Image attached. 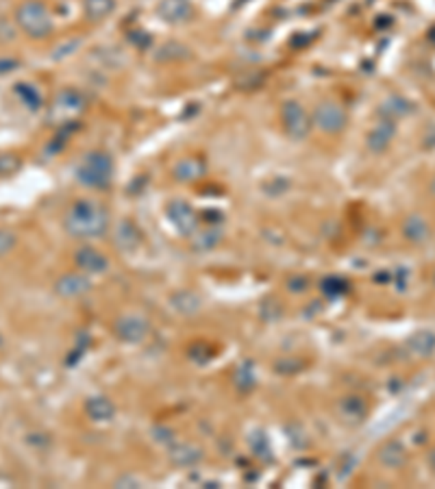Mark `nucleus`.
I'll use <instances>...</instances> for the list:
<instances>
[{
    "label": "nucleus",
    "mask_w": 435,
    "mask_h": 489,
    "mask_svg": "<svg viewBox=\"0 0 435 489\" xmlns=\"http://www.w3.org/2000/svg\"><path fill=\"white\" fill-rule=\"evenodd\" d=\"M109 228V213L103 205L81 198L66 213V231L77 240L103 237Z\"/></svg>",
    "instance_id": "obj_1"
},
{
    "label": "nucleus",
    "mask_w": 435,
    "mask_h": 489,
    "mask_svg": "<svg viewBox=\"0 0 435 489\" xmlns=\"http://www.w3.org/2000/svg\"><path fill=\"white\" fill-rule=\"evenodd\" d=\"M13 20L16 26L30 40H44L55 28L52 16L42 0H22L13 13Z\"/></svg>",
    "instance_id": "obj_2"
},
{
    "label": "nucleus",
    "mask_w": 435,
    "mask_h": 489,
    "mask_svg": "<svg viewBox=\"0 0 435 489\" xmlns=\"http://www.w3.org/2000/svg\"><path fill=\"white\" fill-rule=\"evenodd\" d=\"M79 179L89 187H103L111 179V159L103 152H91L83 159Z\"/></svg>",
    "instance_id": "obj_3"
},
{
    "label": "nucleus",
    "mask_w": 435,
    "mask_h": 489,
    "mask_svg": "<svg viewBox=\"0 0 435 489\" xmlns=\"http://www.w3.org/2000/svg\"><path fill=\"white\" fill-rule=\"evenodd\" d=\"M115 335L122 342H129V344H137L142 339H146V335L150 333V324L144 315L140 313H127V315H120L115 320L113 326Z\"/></svg>",
    "instance_id": "obj_4"
},
{
    "label": "nucleus",
    "mask_w": 435,
    "mask_h": 489,
    "mask_svg": "<svg viewBox=\"0 0 435 489\" xmlns=\"http://www.w3.org/2000/svg\"><path fill=\"white\" fill-rule=\"evenodd\" d=\"M55 291H57V296L66 298V300L83 298L91 291V281L83 272H70V274H64L57 279Z\"/></svg>",
    "instance_id": "obj_5"
},
{
    "label": "nucleus",
    "mask_w": 435,
    "mask_h": 489,
    "mask_svg": "<svg viewBox=\"0 0 435 489\" xmlns=\"http://www.w3.org/2000/svg\"><path fill=\"white\" fill-rule=\"evenodd\" d=\"M74 264L83 274H103L109 268V259L94 246H81L74 252Z\"/></svg>",
    "instance_id": "obj_6"
},
{
    "label": "nucleus",
    "mask_w": 435,
    "mask_h": 489,
    "mask_svg": "<svg viewBox=\"0 0 435 489\" xmlns=\"http://www.w3.org/2000/svg\"><path fill=\"white\" fill-rule=\"evenodd\" d=\"M318 128H322L324 133H337L346 124V113L337 103H320L314 116Z\"/></svg>",
    "instance_id": "obj_7"
},
{
    "label": "nucleus",
    "mask_w": 435,
    "mask_h": 489,
    "mask_svg": "<svg viewBox=\"0 0 435 489\" xmlns=\"http://www.w3.org/2000/svg\"><path fill=\"white\" fill-rule=\"evenodd\" d=\"M377 456H379V463H381L383 468H390V470H400V468H405V466H407V459H409L405 446H402L400 442H396V439L385 442V444L379 448Z\"/></svg>",
    "instance_id": "obj_8"
},
{
    "label": "nucleus",
    "mask_w": 435,
    "mask_h": 489,
    "mask_svg": "<svg viewBox=\"0 0 435 489\" xmlns=\"http://www.w3.org/2000/svg\"><path fill=\"white\" fill-rule=\"evenodd\" d=\"M283 120H286V130L292 137H303L307 135L309 130V122H307V113L303 111V107L298 103H288L283 107Z\"/></svg>",
    "instance_id": "obj_9"
},
{
    "label": "nucleus",
    "mask_w": 435,
    "mask_h": 489,
    "mask_svg": "<svg viewBox=\"0 0 435 489\" xmlns=\"http://www.w3.org/2000/svg\"><path fill=\"white\" fill-rule=\"evenodd\" d=\"M85 411L94 422H109L115 415V405L105 396H94L85 403Z\"/></svg>",
    "instance_id": "obj_10"
},
{
    "label": "nucleus",
    "mask_w": 435,
    "mask_h": 489,
    "mask_svg": "<svg viewBox=\"0 0 435 489\" xmlns=\"http://www.w3.org/2000/svg\"><path fill=\"white\" fill-rule=\"evenodd\" d=\"M407 346L416 356H431L435 352V333L433 331H416L407 339Z\"/></svg>",
    "instance_id": "obj_11"
},
{
    "label": "nucleus",
    "mask_w": 435,
    "mask_h": 489,
    "mask_svg": "<svg viewBox=\"0 0 435 489\" xmlns=\"http://www.w3.org/2000/svg\"><path fill=\"white\" fill-rule=\"evenodd\" d=\"M170 459H172L176 466L188 468V466H194V463H198V461L203 459V450H198V448L192 446V444H179L176 448H172Z\"/></svg>",
    "instance_id": "obj_12"
},
{
    "label": "nucleus",
    "mask_w": 435,
    "mask_h": 489,
    "mask_svg": "<svg viewBox=\"0 0 435 489\" xmlns=\"http://www.w3.org/2000/svg\"><path fill=\"white\" fill-rule=\"evenodd\" d=\"M402 233H405V237L414 244H422L429 240L431 235V228H429V222H424L420 215H412L405 226H402Z\"/></svg>",
    "instance_id": "obj_13"
},
{
    "label": "nucleus",
    "mask_w": 435,
    "mask_h": 489,
    "mask_svg": "<svg viewBox=\"0 0 435 489\" xmlns=\"http://www.w3.org/2000/svg\"><path fill=\"white\" fill-rule=\"evenodd\" d=\"M392 135H394V126L390 124V122H383V124H379L375 130H372V135H370V148L375 150V152H383L388 146H390V142H392Z\"/></svg>",
    "instance_id": "obj_14"
},
{
    "label": "nucleus",
    "mask_w": 435,
    "mask_h": 489,
    "mask_svg": "<svg viewBox=\"0 0 435 489\" xmlns=\"http://www.w3.org/2000/svg\"><path fill=\"white\" fill-rule=\"evenodd\" d=\"M162 11L168 20H185L192 13V7L188 0H164Z\"/></svg>",
    "instance_id": "obj_15"
},
{
    "label": "nucleus",
    "mask_w": 435,
    "mask_h": 489,
    "mask_svg": "<svg viewBox=\"0 0 435 489\" xmlns=\"http://www.w3.org/2000/svg\"><path fill=\"white\" fill-rule=\"evenodd\" d=\"M113 0H85V13L89 20H103L113 11Z\"/></svg>",
    "instance_id": "obj_16"
},
{
    "label": "nucleus",
    "mask_w": 435,
    "mask_h": 489,
    "mask_svg": "<svg viewBox=\"0 0 435 489\" xmlns=\"http://www.w3.org/2000/svg\"><path fill=\"white\" fill-rule=\"evenodd\" d=\"M339 407H341V413H344V417H351V420H357V422L363 420V415L368 413V405L359 396L344 398Z\"/></svg>",
    "instance_id": "obj_17"
},
{
    "label": "nucleus",
    "mask_w": 435,
    "mask_h": 489,
    "mask_svg": "<svg viewBox=\"0 0 435 489\" xmlns=\"http://www.w3.org/2000/svg\"><path fill=\"white\" fill-rule=\"evenodd\" d=\"M16 94L22 98V103H26V107H30V109H40V105H42V98H40V91L33 87V85H24V83H20V85H16Z\"/></svg>",
    "instance_id": "obj_18"
},
{
    "label": "nucleus",
    "mask_w": 435,
    "mask_h": 489,
    "mask_svg": "<svg viewBox=\"0 0 435 489\" xmlns=\"http://www.w3.org/2000/svg\"><path fill=\"white\" fill-rule=\"evenodd\" d=\"M20 166H22V161H20L18 154H13V152L0 154V176H9V174L18 172Z\"/></svg>",
    "instance_id": "obj_19"
},
{
    "label": "nucleus",
    "mask_w": 435,
    "mask_h": 489,
    "mask_svg": "<svg viewBox=\"0 0 435 489\" xmlns=\"http://www.w3.org/2000/svg\"><path fill=\"white\" fill-rule=\"evenodd\" d=\"M16 244L18 237L11 231H7V228H0V257H7L16 248Z\"/></svg>",
    "instance_id": "obj_20"
},
{
    "label": "nucleus",
    "mask_w": 435,
    "mask_h": 489,
    "mask_svg": "<svg viewBox=\"0 0 435 489\" xmlns=\"http://www.w3.org/2000/svg\"><path fill=\"white\" fill-rule=\"evenodd\" d=\"M18 65H20V61L13 57H0V77L7 74V72H13Z\"/></svg>",
    "instance_id": "obj_21"
},
{
    "label": "nucleus",
    "mask_w": 435,
    "mask_h": 489,
    "mask_svg": "<svg viewBox=\"0 0 435 489\" xmlns=\"http://www.w3.org/2000/svg\"><path fill=\"white\" fill-rule=\"evenodd\" d=\"M426 461H429V466H431V470L435 472V448L429 452V456H426Z\"/></svg>",
    "instance_id": "obj_22"
},
{
    "label": "nucleus",
    "mask_w": 435,
    "mask_h": 489,
    "mask_svg": "<svg viewBox=\"0 0 435 489\" xmlns=\"http://www.w3.org/2000/svg\"><path fill=\"white\" fill-rule=\"evenodd\" d=\"M431 191H433V196H435V179H433V183H431Z\"/></svg>",
    "instance_id": "obj_23"
},
{
    "label": "nucleus",
    "mask_w": 435,
    "mask_h": 489,
    "mask_svg": "<svg viewBox=\"0 0 435 489\" xmlns=\"http://www.w3.org/2000/svg\"><path fill=\"white\" fill-rule=\"evenodd\" d=\"M3 344H5V337H3V335H0V348H3Z\"/></svg>",
    "instance_id": "obj_24"
},
{
    "label": "nucleus",
    "mask_w": 435,
    "mask_h": 489,
    "mask_svg": "<svg viewBox=\"0 0 435 489\" xmlns=\"http://www.w3.org/2000/svg\"><path fill=\"white\" fill-rule=\"evenodd\" d=\"M433 283H435V272H433Z\"/></svg>",
    "instance_id": "obj_25"
}]
</instances>
